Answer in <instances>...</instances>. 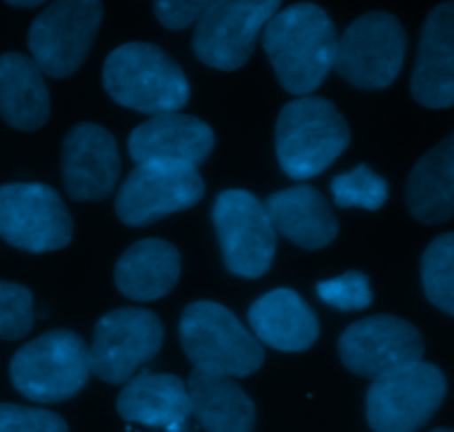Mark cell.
Segmentation results:
<instances>
[{
	"instance_id": "1",
	"label": "cell",
	"mask_w": 454,
	"mask_h": 432,
	"mask_svg": "<svg viewBox=\"0 0 454 432\" xmlns=\"http://www.w3.org/2000/svg\"><path fill=\"white\" fill-rule=\"evenodd\" d=\"M337 29L315 3L279 9L262 31V47L279 84L295 96H310L335 67Z\"/></svg>"
},
{
	"instance_id": "2",
	"label": "cell",
	"mask_w": 454,
	"mask_h": 432,
	"mask_svg": "<svg viewBox=\"0 0 454 432\" xmlns=\"http://www.w3.org/2000/svg\"><path fill=\"white\" fill-rule=\"evenodd\" d=\"M102 82L111 100L140 114H176L189 102L182 67L151 43H127L106 56Z\"/></svg>"
},
{
	"instance_id": "3",
	"label": "cell",
	"mask_w": 454,
	"mask_h": 432,
	"mask_svg": "<svg viewBox=\"0 0 454 432\" xmlns=\"http://www.w3.org/2000/svg\"><path fill=\"white\" fill-rule=\"evenodd\" d=\"M350 145V129L331 100L301 96L279 111L275 151L282 171L309 180L326 171Z\"/></svg>"
},
{
	"instance_id": "4",
	"label": "cell",
	"mask_w": 454,
	"mask_h": 432,
	"mask_svg": "<svg viewBox=\"0 0 454 432\" xmlns=\"http://www.w3.org/2000/svg\"><path fill=\"white\" fill-rule=\"evenodd\" d=\"M180 342L186 357L200 371L226 377H248L264 364L260 340L217 302L200 300L184 309Z\"/></svg>"
},
{
	"instance_id": "5",
	"label": "cell",
	"mask_w": 454,
	"mask_h": 432,
	"mask_svg": "<svg viewBox=\"0 0 454 432\" xmlns=\"http://www.w3.org/2000/svg\"><path fill=\"white\" fill-rule=\"evenodd\" d=\"M89 375V346L65 328L31 340L9 364L13 389L38 404L67 402L87 386Z\"/></svg>"
},
{
	"instance_id": "6",
	"label": "cell",
	"mask_w": 454,
	"mask_h": 432,
	"mask_svg": "<svg viewBox=\"0 0 454 432\" xmlns=\"http://www.w3.org/2000/svg\"><path fill=\"white\" fill-rule=\"evenodd\" d=\"M446 393L442 368L424 359L386 373L368 389V426L375 432H417L433 420Z\"/></svg>"
},
{
	"instance_id": "7",
	"label": "cell",
	"mask_w": 454,
	"mask_h": 432,
	"mask_svg": "<svg viewBox=\"0 0 454 432\" xmlns=\"http://www.w3.org/2000/svg\"><path fill=\"white\" fill-rule=\"evenodd\" d=\"M102 0H53L31 22L27 44L49 78L75 74L89 56L102 25Z\"/></svg>"
},
{
	"instance_id": "8",
	"label": "cell",
	"mask_w": 454,
	"mask_h": 432,
	"mask_svg": "<svg viewBox=\"0 0 454 432\" xmlns=\"http://www.w3.org/2000/svg\"><path fill=\"white\" fill-rule=\"evenodd\" d=\"M406 47V31L393 13H364L337 38L335 71L359 89H386L402 71Z\"/></svg>"
},
{
	"instance_id": "9",
	"label": "cell",
	"mask_w": 454,
	"mask_h": 432,
	"mask_svg": "<svg viewBox=\"0 0 454 432\" xmlns=\"http://www.w3.org/2000/svg\"><path fill=\"white\" fill-rule=\"evenodd\" d=\"M213 226L231 273L255 279L270 269L278 231L255 195L242 189L222 191L213 204Z\"/></svg>"
},
{
	"instance_id": "10",
	"label": "cell",
	"mask_w": 454,
	"mask_h": 432,
	"mask_svg": "<svg viewBox=\"0 0 454 432\" xmlns=\"http://www.w3.org/2000/svg\"><path fill=\"white\" fill-rule=\"evenodd\" d=\"M74 222L60 195L38 182L0 186V238L27 253H49L71 242Z\"/></svg>"
},
{
	"instance_id": "11",
	"label": "cell",
	"mask_w": 454,
	"mask_h": 432,
	"mask_svg": "<svg viewBox=\"0 0 454 432\" xmlns=\"http://www.w3.org/2000/svg\"><path fill=\"white\" fill-rule=\"evenodd\" d=\"M164 326L146 309H115L102 315L93 328L89 346L91 375L106 384H124L142 364L151 362L162 349Z\"/></svg>"
},
{
	"instance_id": "12",
	"label": "cell",
	"mask_w": 454,
	"mask_h": 432,
	"mask_svg": "<svg viewBox=\"0 0 454 432\" xmlns=\"http://www.w3.org/2000/svg\"><path fill=\"white\" fill-rule=\"evenodd\" d=\"M204 195L198 167L184 162H140L115 195V213L127 226H146L184 211Z\"/></svg>"
},
{
	"instance_id": "13",
	"label": "cell",
	"mask_w": 454,
	"mask_h": 432,
	"mask_svg": "<svg viewBox=\"0 0 454 432\" xmlns=\"http://www.w3.org/2000/svg\"><path fill=\"white\" fill-rule=\"evenodd\" d=\"M279 7L282 0H226L195 25V56L213 69H239Z\"/></svg>"
},
{
	"instance_id": "14",
	"label": "cell",
	"mask_w": 454,
	"mask_h": 432,
	"mask_svg": "<svg viewBox=\"0 0 454 432\" xmlns=\"http://www.w3.org/2000/svg\"><path fill=\"white\" fill-rule=\"evenodd\" d=\"M340 357L350 373L368 380L424 359V337L395 315H372L350 324L340 337Z\"/></svg>"
},
{
	"instance_id": "15",
	"label": "cell",
	"mask_w": 454,
	"mask_h": 432,
	"mask_svg": "<svg viewBox=\"0 0 454 432\" xmlns=\"http://www.w3.org/2000/svg\"><path fill=\"white\" fill-rule=\"evenodd\" d=\"M122 162L115 137L93 122L75 124L62 145V180L78 202H98L114 193Z\"/></svg>"
},
{
	"instance_id": "16",
	"label": "cell",
	"mask_w": 454,
	"mask_h": 432,
	"mask_svg": "<svg viewBox=\"0 0 454 432\" xmlns=\"http://www.w3.org/2000/svg\"><path fill=\"white\" fill-rule=\"evenodd\" d=\"M411 89L428 109L454 106V0L437 4L421 27Z\"/></svg>"
},
{
	"instance_id": "17",
	"label": "cell",
	"mask_w": 454,
	"mask_h": 432,
	"mask_svg": "<svg viewBox=\"0 0 454 432\" xmlns=\"http://www.w3.org/2000/svg\"><path fill=\"white\" fill-rule=\"evenodd\" d=\"M215 146L213 129L184 114H158L129 136V153L140 162H184L198 167Z\"/></svg>"
},
{
	"instance_id": "18",
	"label": "cell",
	"mask_w": 454,
	"mask_h": 432,
	"mask_svg": "<svg viewBox=\"0 0 454 432\" xmlns=\"http://www.w3.org/2000/svg\"><path fill=\"white\" fill-rule=\"evenodd\" d=\"M248 324L260 344L284 353H304L317 342L315 310L291 288H275L248 309Z\"/></svg>"
},
{
	"instance_id": "19",
	"label": "cell",
	"mask_w": 454,
	"mask_h": 432,
	"mask_svg": "<svg viewBox=\"0 0 454 432\" xmlns=\"http://www.w3.org/2000/svg\"><path fill=\"white\" fill-rule=\"evenodd\" d=\"M264 207L275 231L301 248H324L340 233L331 204L315 186L300 185L278 191Z\"/></svg>"
},
{
	"instance_id": "20",
	"label": "cell",
	"mask_w": 454,
	"mask_h": 432,
	"mask_svg": "<svg viewBox=\"0 0 454 432\" xmlns=\"http://www.w3.org/2000/svg\"><path fill=\"white\" fill-rule=\"evenodd\" d=\"M118 412L131 424L177 432L191 417L189 389L176 375L140 373L120 390Z\"/></svg>"
},
{
	"instance_id": "21",
	"label": "cell",
	"mask_w": 454,
	"mask_h": 432,
	"mask_svg": "<svg viewBox=\"0 0 454 432\" xmlns=\"http://www.w3.org/2000/svg\"><path fill=\"white\" fill-rule=\"evenodd\" d=\"M182 257L173 244L149 238L131 244L115 264V287L136 302H153L168 295L180 279Z\"/></svg>"
},
{
	"instance_id": "22",
	"label": "cell",
	"mask_w": 454,
	"mask_h": 432,
	"mask_svg": "<svg viewBox=\"0 0 454 432\" xmlns=\"http://www.w3.org/2000/svg\"><path fill=\"white\" fill-rule=\"evenodd\" d=\"M51 98L34 58L9 51L0 56V118L20 131H35L49 120Z\"/></svg>"
},
{
	"instance_id": "23",
	"label": "cell",
	"mask_w": 454,
	"mask_h": 432,
	"mask_svg": "<svg viewBox=\"0 0 454 432\" xmlns=\"http://www.w3.org/2000/svg\"><path fill=\"white\" fill-rule=\"evenodd\" d=\"M191 415L208 432H253L255 404L231 377L193 368L189 377Z\"/></svg>"
},
{
	"instance_id": "24",
	"label": "cell",
	"mask_w": 454,
	"mask_h": 432,
	"mask_svg": "<svg viewBox=\"0 0 454 432\" xmlns=\"http://www.w3.org/2000/svg\"><path fill=\"white\" fill-rule=\"evenodd\" d=\"M406 202L412 217L424 224H442L454 217V131L415 164Z\"/></svg>"
},
{
	"instance_id": "25",
	"label": "cell",
	"mask_w": 454,
	"mask_h": 432,
	"mask_svg": "<svg viewBox=\"0 0 454 432\" xmlns=\"http://www.w3.org/2000/svg\"><path fill=\"white\" fill-rule=\"evenodd\" d=\"M426 297L454 318V233L434 238L421 257Z\"/></svg>"
},
{
	"instance_id": "26",
	"label": "cell",
	"mask_w": 454,
	"mask_h": 432,
	"mask_svg": "<svg viewBox=\"0 0 454 432\" xmlns=\"http://www.w3.org/2000/svg\"><path fill=\"white\" fill-rule=\"evenodd\" d=\"M331 193L337 207L377 211L388 200V185L384 177L368 169V164H359L353 171L340 173L331 182Z\"/></svg>"
},
{
	"instance_id": "27",
	"label": "cell",
	"mask_w": 454,
	"mask_h": 432,
	"mask_svg": "<svg viewBox=\"0 0 454 432\" xmlns=\"http://www.w3.org/2000/svg\"><path fill=\"white\" fill-rule=\"evenodd\" d=\"M34 328V295L27 287L0 279V340H20Z\"/></svg>"
},
{
	"instance_id": "28",
	"label": "cell",
	"mask_w": 454,
	"mask_h": 432,
	"mask_svg": "<svg viewBox=\"0 0 454 432\" xmlns=\"http://www.w3.org/2000/svg\"><path fill=\"white\" fill-rule=\"evenodd\" d=\"M315 291L319 300L340 310H364L372 304L371 282L362 271H348L335 279L317 282Z\"/></svg>"
},
{
	"instance_id": "29",
	"label": "cell",
	"mask_w": 454,
	"mask_h": 432,
	"mask_svg": "<svg viewBox=\"0 0 454 432\" xmlns=\"http://www.w3.org/2000/svg\"><path fill=\"white\" fill-rule=\"evenodd\" d=\"M0 432H69L60 415L44 408L0 404Z\"/></svg>"
},
{
	"instance_id": "30",
	"label": "cell",
	"mask_w": 454,
	"mask_h": 432,
	"mask_svg": "<svg viewBox=\"0 0 454 432\" xmlns=\"http://www.w3.org/2000/svg\"><path fill=\"white\" fill-rule=\"evenodd\" d=\"M226 0H153L155 18L167 29L180 31L191 25H198L207 13L220 7Z\"/></svg>"
},
{
	"instance_id": "31",
	"label": "cell",
	"mask_w": 454,
	"mask_h": 432,
	"mask_svg": "<svg viewBox=\"0 0 454 432\" xmlns=\"http://www.w3.org/2000/svg\"><path fill=\"white\" fill-rule=\"evenodd\" d=\"M4 3L13 4V7H25V9H29V7H38V4L47 3V0H4Z\"/></svg>"
},
{
	"instance_id": "32",
	"label": "cell",
	"mask_w": 454,
	"mask_h": 432,
	"mask_svg": "<svg viewBox=\"0 0 454 432\" xmlns=\"http://www.w3.org/2000/svg\"><path fill=\"white\" fill-rule=\"evenodd\" d=\"M433 432H454V430H450V428H437V430H433Z\"/></svg>"
},
{
	"instance_id": "33",
	"label": "cell",
	"mask_w": 454,
	"mask_h": 432,
	"mask_svg": "<svg viewBox=\"0 0 454 432\" xmlns=\"http://www.w3.org/2000/svg\"><path fill=\"white\" fill-rule=\"evenodd\" d=\"M177 432H182V430H177Z\"/></svg>"
}]
</instances>
